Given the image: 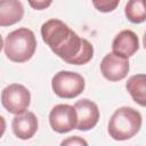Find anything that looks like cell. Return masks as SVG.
<instances>
[{
	"label": "cell",
	"instance_id": "cell-1",
	"mask_svg": "<svg viewBox=\"0 0 146 146\" xmlns=\"http://www.w3.org/2000/svg\"><path fill=\"white\" fill-rule=\"evenodd\" d=\"M41 36L51 51L68 64L83 65L94 56L92 44L80 38L60 19L51 18L44 22L41 26Z\"/></svg>",
	"mask_w": 146,
	"mask_h": 146
},
{
	"label": "cell",
	"instance_id": "cell-2",
	"mask_svg": "<svg viewBox=\"0 0 146 146\" xmlns=\"http://www.w3.org/2000/svg\"><path fill=\"white\" fill-rule=\"evenodd\" d=\"M7 58L14 63H25L32 58L36 49V39L27 27H19L10 32L3 43Z\"/></svg>",
	"mask_w": 146,
	"mask_h": 146
},
{
	"label": "cell",
	"instance_id": "cell-3",
	"mask_svg": "<svg viewBox=\"0 0 146 146\" xmlns=\"http://www.w3.org/2000/svg\"><path fill=\"white\" fill-rule=\"evenodd\" d=\"M141 114L129 106L115 110L108 121V133L114 140H128L141 128Z\"/></svg>",
	"mask_w": 146,
	"mask_h": 146
},
{
	"label": "cell",
	"instance_id": "cell-4",
	"mask_svg": "<svg viewBox=\"0 0 146 146\" xmlns=\"http://www.w3.org/2000/svg\"><path fill=\"white\" fill-rule=\"evenodd\" d=\"M86 87L81 74L71 71H59L51 79V88L60 98H74L83 92Z\"/></svg>",
	"mask_w": 146,
	"mask_h": 146
},
{
	"label": "cell",
	"instance_id": "cell-5",
	"mask_svg": "<svg viewBox=\"0 0 146 146\" xmlns=\"http://www.w3.org/2000/svg\"><path fill=\"white\" fill-rule=\"evenodd\" d=\"M31 103V94L26 87L11 83L1 91V104L11 114H21L27 111Z\"/></svg>",
	"mask_w": 146,
	"mask_h": 146
},
{
	"label": "cell",
	"instance_id": "cell-6",
	"mask_svg": "<svg viewBox=\"0 0 146 146\" xmlns=\"http://www.w3.org/2000/svg\"><path fill=\"white\" fill-rule=\"evenodd\" d=\"M76 112L74 106L68 104H58L49 113V123L54 131L66 133L76 128Z\"/></svg>",
	"mask_w": 146,
	"mask_h": 146
},
{
	"label": "cell",
	"instance_id": "cell-7",
	"mask_svg": "<svg viewBox=\"0 0 146 146\" xmlns=\"http://www.w3.org/2000/svg\"><path fill=\"white\" fill-rule=\"evenodd\" d=\"M130 70L129 60L125 57L110 52L100 62V72L108 81H120L124 79Z\"/></svg>",
	"mask_w": 146,
	"mask_h": 146
},
{
	"label": "cell",
	"instance_id": "cell-8",
	"mask_svg": "<svg viewBox=\"0 0 146 146\" xmlns=\"http://www.w3.org/2000/svg\"><path fill=\"white\" fill-rule=\"evenodd\" d=\"M74 108L76 112V128L81 131H88L92 129L99 120V110L96 103L90 99H81L74 104Z\"/></svg>",
	"mask_w": 146,
	"mask_h": 146
},
{
	"label": "cell",
	"instance_id": "cell-9",
	"mask_svg": "<svg viewBox=\"0 0 146 146\" xmlns=\"http://www.w3.org/2000/svg\"><path fill=\"white\" fill-rule=\"evenodd\" d=\"M139 49V39L131 30L121 31L112 42V52L125 58L131 57Z\"/></svg>",
	"mask_w": 146,
	"mask_h": 146
},
{
	"label": "cell",
	"instance_id": "cell-10",
	"mask_svg": "<svg viewBox=\"0 0 146 146\" xmlns=\"http://www.w3.org/2000/svg\"><path fill=\"white\" fill-rule=\"evenodd\" d=\"M11 128L14 135L17 138L23 140L30 139L38 130V119L33 112L25 111L15 115L11 122Z\"/></svg>",
	"mask_w": 146,
	"mask_h": 146
},
{
	"label": "cell",
	"instance_id": "cell-11",
	"mask_svg": "<svg viewBox=\"0 0 146 146\" xmlns=\"http://www.w3.org/2000/svg\"><path fill=\"white\" fill-rule=\"evenodd\" d=\"M24 16V7L19 0H0V26L18 23Z\"/></svg>",
	"mask_w": 146,
	"mask_h": 146
},
{
	"label": "cell",
	"instance_id": "cell-12",
	"mask_svg": "<svg viewBox=\"0 0 146 146\" xmlns=\"http://www.w3.org/2000/svg\"><path fill=\"white\" fill-rule=\"evenodd\" d=\"M132 99L140 106L146 105V76L145 74H135L130 76L125 84Z\"/></svg>",
	"mask_w": 146,
	"mask_h": 146
},
{
	"label": "cell",
	"instance_id": "cell-13",
	"mask_svg": "<svg viewBox=\"0 0 146 146\" xmlns=\"http://www.w3.org/2000/svg\"><path fill=\"white\" fill-rule=\"evenodd\" d=\"M124 14L127 18L135 24H140L146 19V9L145 0H128Z\"/></svg>",
	"mask_w": 146,
	"mask_h": 146
},
{
	"label": "cell",
	"instance_id": "cell-14",
	"mask_svg": "<svg viewBox=\"0 0 146 146\" xmlns=\"http://www.w3.org/2000/svg\"><path fill=\"white\" fill-rule=\"evenodd\" d=\"M94 7L100 13H111L119 6L120 0H91Z\"/></svg>",
	"mask_w": 146,
	"mask_h": 146
},
{
	"label": "cell",
	"instance_id": "cell-15",
	"mask_svg": "<svg viewBox=\"0 0 146 146\" xmlns=\"http://www.w3.org/2000/svg\"><path fill=\"white\" fill-rule=\"evenodd\" d=\"M27 2L31 6V8H33V9L43 10L51 5L52 0H27Z\"/></svg>",
	"mask_w": 146,
	"mask_h": 146
},
{
	"label": "cell",
	"instance_id": "cell-16",
	"mask_svg": "<svg viewBox=\"0 0 146 146\" xmlns=\"http://www.w3.org/2000/svg\"><path fill=\"white\" fill-rule=\"evenodd\" d=\"M87 144L88 143L84 139L80 138L79 136L70 137V138H67V139H65L60 143V145H87Z\"/></svg>",
	"mask_w": 146,
	"mask_h": 146
},
{
	"label": "cell",
	"instance_id": "cell-17",
	"mask_svg": "<svg viewBox=\"0 0 146 146\" xmlns=\"http://www.w3.org/2000/svg\"><path fill=\"white\" fill-rule=\"evenodd\" d=\"M5 130H6V120L2 115H0V138L5 133Z\"/></svg>",
	"mask_w": 146,
	"mask_h": 146
},
{
	"label": "cell",
	"instance_id": "cell-18",
	"mask_svg": "<svg viewBox=\"0 0 146 146\" xmlns=\"http://www.w3.org/2000/svg\"><path fill=\"white\" fill-rule=\"evenodd\" d=\"M2 47H3V40H2V36H1V34H0V51H1Z\"/></svg>",
	"mask_w": 146,
	"mask_h": 146
}]
</instances>
